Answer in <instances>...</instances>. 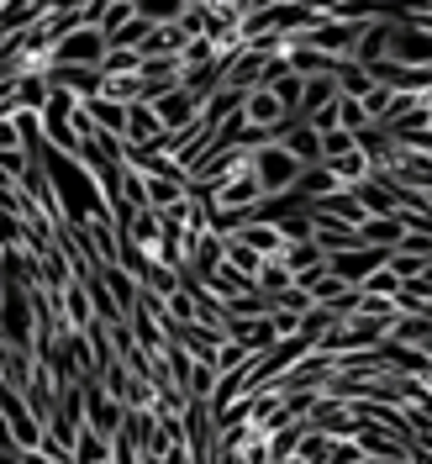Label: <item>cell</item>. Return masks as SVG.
<instances>
[{"label":"cell","mask_w":432,"mask_h":464,"mask_svg":"<svg viewBox=\"0 0 432 464\" xmlns=\"http://www.w3.org/2000/svg\"><path fill=\"white\" fill-rule=\"evenodd\" d=\"M248 169L259 174V185H264V201H274V196H290L295 185H301V174H306V164L290 153L285 143H264L248 153Z\"/></svg>","instance_id":"1"},{"label":"cell","mask_w":432,"mask_h":464,"mask_svg":"<svg viewBox=\"0 0 432 464\" xmlns=\"http://www.w3.org/2000/svg\"><path fill=\"white\" fill-rule=\"evenodd\" d=\"M111 53V37L101 27H69L53 43V63H74V69H101Z\"/></svg>","instance_id":"2"},{"label":"cell","mask_w":432,"mask_h":464,"mask_svg":"<svg viewBox=\"0 0 432 464\" xmlns=\"http://www.w3.org/2000/svg\"><path fill=\"white\" fill-rule=\"evenodd\" d=\"M243 121H248V127H254L259 138L280 143V132H285L295 116H290L285 106H280V95H274V90H264V85H259V90H248V95H243Z\"/></svg>","instance_id":"3"},{"label":"cell","mask_w":432,"mask_h":464,"mask_svg":"<svg viewBox=\"0 0 432 464\" xmlns=\"http://www.w3.org/2000/svg\"><path fill=\"white\" fill-rule=\"evenodd\" d=\"M85 428L101 438H116L127 428V401H116L101 380H85Z\"/></svg>","instance_id":"4"},{"label":"cell","mask_w":432,"mask_h":464,"mask_svg":"<svg viewBox=\"0 0 432 464\" xmlns=\"http://www.w3.org/2000/svg\"><path fill=\"white\" fill-rule=\"evenodd\" d=\"M390 264V248H370V243H359V248H343V254H327V269L343 280V285H364L375 269H385Z\"/></svg>","instance_id":"5"},{"label":"cell","mask_w":432,"mask_h":464,"mask_svg":"<svg viewBox=\"0 0 432 464\" xmlns=\"http://www.w3.org/2000/svg\"><path fill=\"white\" fill-rule=\"evenodd\" d=\"M201 95H190V90L185 85H174L169 95H158V101H153V111H158V121H164V127H169V138L174 132H185V127H196V121H201Z\"/></svg>","instance_id":"6"},{"label":"cell","mask_w":432,"mask_h":464,"mask_svg":"<svg viewBox=\"0 0 432 464\" xmlns=\"http://www.w3.org/2000/svg\"><path fill=\"white\" fill-rule=\"evenodd\" d=\"M127 148H158L164 153V143H169V127L158 121V111L148 106V101H138L132 111H127V138H121Z\"/></svg>","instance_id":"7"},{"label":"cell","mask_w":432,"mask_h":464,"mask_svg":"<svg viewBox=\"0 0 432 464\" xmlns=\"http://www.w3.org/2000/svg\"><path fill=\"white\" fill-rule=\"evenodd\" d=\"M211 201L222 206V211H259V206H264L259 174H254V169H237L222 190H211Z\"/></svg>","instance_id":"8"},{"label":"cell","mask_w":432,"mask_h":464,"mask_svg":"<svg viewBox=\"0 0 432 464\" xmlns=\"http://www.w3.org/2000/svg\"><path fill=\"white\" fill-rule=\"evenodd\" d=\"M169 343H185V353H190L196 364H216V353H222V343H227V333H222V327H206V322H185Z\"/></svg>","instance_id":"9"},{"label":"cell","mask_w":432,"mask_h":464,"mask_svg":"<svg viewBox=\"0 0 432 464\" xmlns=\"http://www.w3.org/2000/svg\"><path fill=\"white\" fill-rule=\"evenodd\" d=\"M227 338L243 348H254V353H269V348L280 343L269 317H227Z\"/></svg>","instance_id":"10"},{"label":"cell","mask_w":432,"mask_h":464,"mask_svg":"<svg viewBox=\"0 0 432 464\" xmlns=\"http://www.w3.org/2000/svg\"><path fill=\"white\" fill-rule=\"evenodd\" d=\"M48 101H53V80L48 74H16L11 111H48Z\"/></svg>","instance_id":"11"},{"label":"cell","mask_w":432,"mask_h":464,"mask_svg":"<svg viewBox=\"0 0 432 464\" xmlns=\"http://www.w3.org/2000/svg\"><path fill=\"white\" fill-rule=\"evenodd\" d=\"M90 121H95V132H106V138H127V111L132 106H121V101H111V95H95V101H85Z\"/></svg>","instance_id":"12"},{"label":"cell","mask_w":432,"mask_h":464,"mask_svg":"<svg viewBox=\"0 0 432 464\" xmlns=\"http://www.w3.org/2000/svg\"><path fill=\"white\" fill-rule=\"evenodd\" d=\"M280 143H285L290 153L306 164V169H312V164H322V132H312V121H301V116H295L285 132H280Z\"/></svg>","instance_id":"13"},{"label":"cell","mask_w":432,"mask_h":464,"mask_svg":"<svg viewBox=\"0 0 432 464\" xmlns=\"http://www.w3.org/2000/svg\"><path fill=\"white\" fill-rule=\"evenodd\" d=\"M280 264H285L295 280H306V275H317V269H327V254L317 248V237H306V243H285V254H280Z\"/></svg>","instance_id":"14"},{"label":"cell","mask_w":432,"mask_h":464,"mask_svg":"<svg viewBox=\"0 0 432 464\" xmlns=\"http://www.w3.org/2000/svg\"><path fill=\"white\" fill-rule=\"evenodd\" d=\"M401 237H406L401 217H370L359 227V243H370V248H401Z\"/></svg>","instance_id":"15"},{"label":"cell","mask_w":432,"mask_h":464,"mask_svg":"<svg viewBox=\"0 0 432 464\" xmlns=\"http://www.w3.org/2000/svg\"><path fill=\"white\" fill-rule=\"evenodd\" d=\"M338 190H343V185H338V174L327 169V164H312V169L301 174V185H295V196H301V201H327V196H338Z\"/></svg>","instance_id":"16"},{"label":"cell","mask_w":432,"mask_h":464,"mask_svg":"<svg viewBox=\"0 0 432 464\" xmlns=\"http://www.w3.org/2000/svg\"><path fill=\"white\" fill-rule=\"evenodd\" d=\"M264 254L259 248H248V243H243V237H227V269H237V275H248V280H254V285H259V269H264Z\"/></svg>","instance_id":"17"},{"label":"cell","mask_w":432,"mask_h":464,"mask_svg":"<svg viewBox=\"0 0 432 464\" xmlns=\"http://www.w3.org/2000/svg\"><path fill=\"white\" fill-rule=\"evenodd\" d=\"M343 90H338V74H317V80H306V101H301V116L322 111V106H332Z\"/></svg>","instance_id":"18"},{"label":"cell","mask_w":432,"mask_h":464,"mask_svg":"<svg viewBox=\"0 0 432 464\" xmlns=\"http://www.w3.org/2000/svg\"><path fill=\"white\" fill-rule=\"evenodd\" d=\"M264 90H274V95H280V106H285L290 116H301V101H306V80H301L295 69H285L280 80H269Z\"/></svg>","instance_id":"19"},{"label":"cell","mask_w":432,"mask_h":464,"mask_svg":"<svg viewBox=\"0 0 432 464\" xmlns=\"http://www.w3.org/2000/svg\"><path fill=\"white\" fill-rule=\"evenodd\" d=\"M143 74H106V85H101V95H111V101H121V106H138L143 101Z\"/></svg>","instance_id":"20"},{"label":"cell","mask_w":432,"mask_h":464,"mask_svg":"<svg viewBox=\"0 0 432 464\" xmlns=\"http://www.w3.org/2000/svg\"><path fill=\"white\" fill-rule=\"evenodd\" d=\"M190 5L185 0H138V16L143 22H153V27H169V22H179Z\"/></svg>","instance_id":"21"},{"label":"cell","mask_w":432,"mask_h":464,"mask_svg":"<svg viewBox=\"0 0 432 464\" xmlns=\"http://www.w3.org/2000/svg\"><path fill=\"white\" fill-rule=\"evenodd\" d=\"M74 464H111V438L101 433H80V443H74Z\"/></svg>","instance_id":"22"},{"label":"cell","mask_w":432,"mask_h":464,"mask_svg":"<svg viewBox=\"0 0 432 464\" xmlns=\"http://www.w3.org/2000/svg\"><path fill=\"white\" fill-rule=\"evenodd\" d=\"M254 359H259L254 348H243V343H232V338H227V343H222V353H216V375H243Z\"/></svg>","instance_id":"23"},{"label":"cell","mask_w":432,"mask_h":464,"mask_svg":"<svg viewBox=\"0 0 432 464\" xmlns=\"http://www.w3.org/2000/svg\"><path fill=\"white\" fill-rule=\"evenodd\" d=\"M348 153H359V132H348V127H338V132H322V164L348 159Z\"/></svg>","instance_id":"24"},{"label":"cell","mask_w":432,"mask_h":464,"mask_svg":"<svg viewBox=\"0 0 432 464\" xmlns=\"http://www.w3.org/2000/svg\"><path fill=\"white\" fill-rule=\"evenodd\" d=\"M216 364H196V370H190V380H185V396H190V401H211V396H216Z\"/></svg>","instance_id":"25"},{"label":"cell","mask_w":432,"mask_h":464,"mask_svg":"<svg viewBox=\"0 0 432 464\" xmlns=\"http://www.w3.org/2000/svg\"><path fill=\"white\" fill-rule=\"evenodd\" d=\"M290 285H295V275H290V269H285L280 259H269V264L259 269V290H264V295H274V301H280V295H285Z\"/></svg>","instance_id":"26"},{"label":"cell","mask_w":432,"mask_h":464,"mask_svg":"<svg viewBox=\"0 0 432 464\" xmlns=\"http://www.w3.org/2000/svg\"><path fill=\"white\" fill-rule=\"evenodd\" d=\"M338 111H343V127H348V132H359V138L375 127V116L364 111V101H359V95H343V101H338Z\"/></svg>","instance_id":"27"},{"label":"cell","mask_w":432,"mask_h":464,"mask_svg":"<svg viewBox=\"0 0 432 464\" xmlns=\"http://www.w3.org/2000/svg\"><path fill=\"white\" fill-rule=\"evenodd\" d=\"M101 69H106V74H143V53H138V48H111Z\"/></svg>","instance_id":"28"},{"label":"cell","mask_w":432,"mask_h":464,"mask_svg":"<svg viewBox=\"0 0 432 464\" xmlns=\"http://www.w3.org/2000/svg\"><path fill=\"white\" fill-rule=\"evenodd\" d=\"M5 153H27V132L16 127L11 111H0V159H5Z\"/></svg>","instance_id":"29"},{"label":"cell","mask_w":432,"mask_h":464,"mask_svg":"<svg viewBox=\"0 0 432 464\" xmlns=\"http://www.w3.org/2000/svg\"><path fill=\"white\" fill-rule=\"evenodd\" d=\"M359 290H364V295H390V301H396V295H401V280H396V269L385 264V269H375Z\"/></svg>","instance_id":"30"},{"label":"cell","mask_w":432,"mask_h":464,"mask_svg":"<svg viewBox=\"0 0 432 464\" xmlns=\"http://www.w3.org/2000/svg\"><path fill=\"white\" fill-rule=\"evenodd\" d=\"M132 16H138V5H106V11H101V32H106V37H116V32L127 27Z\"/></svg>","instance_id":"31"},{"label":"cell","mask_w":432,"mask_h":464,"mask_svg":"<svg viewBox=\"0 0 432 464\" xmlns=\"http://www.w3.org/2000/svg\"><path fill=\"white\" fill-rule=\"evenodd\" d=\"M274 338H280V343H285V338H295V333H301V317H295V312H280V306H274Z\"/></svg>","instance_id":"32"},{"label":"cell","mask_w":432,"mask_h":464,"mask_svg":"<svg viewBox=\"0 0 432 464\" xmlns=\"http://www.w3.org/2000/svg\"><path fill=\"white\" fill-rule=\"evenodd\" d=\"M138 464H164V454H143V459H138Z\"/></svg>","instance_id":"33"},{"label":"cell","mask_w":432,"mask_h":464,"mask_svg":"<svg viewBox=\"0 0 432 464\" xmlns=\"http://www.w3.org/2000/svg\"><path fill=\"white\" fill-rule=\"evenodd\" d=\"M422 285H427V290H432V264H427V275H422Z\"/></svg>","instance_id":"34"}]
</instances>
